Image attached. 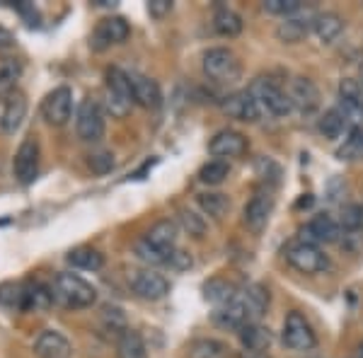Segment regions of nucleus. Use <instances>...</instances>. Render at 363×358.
<instances>
[{"label":"nucleus","instance_id":"obj_1","mask_svg":"<svg viewBox=\"0 0 363 358\" xmlns=\"http://www.w3.org/2000/svg\"><path fill=\"white\" fill-rule=\"evenodd\" d=\"M51 296H54V303H61L63 308H70V310L92 308L97 301L95 286L87 284L83 276L70 274V272L56 274L54 286H51Z\"/></svg>","mask_w":363,"mask_h":358},{"label":"nucleus","instance_id":"obj_2","mask_svg":"<svg viewBox=\"0 0 363 358\" xmlns=\"http://www.w3.org/2000/svg\"><path fill=\"white\" fill-rule=\"evenodd\" d=\"M104 107L114 119H124L133 107L131 83H128V73L121 68L107 70V83H104Z\"/></svg>","mask_w":363,"mask_h":358},{"label":"nucleus","instance_id":"obj_3","mask_svg":"<svg viewBox=\"0 0 363 358\" xmlns=\"http://www.w3.org/2000/svg\"><path fill=\"white\" fill-rule=\"evenodd\" d=\"M247 92L255 97V102L259 104L262 114H272V116H286L291 114V99L289 92L281 90L272 78H255L252 85L247 87Z\"/></svg>","mask_w":363,"mask_h":358},{"label":"nucleus","instance_id":"obj_4","mask_svg":"<svg viewBox=\"0 0 363 358\" xmlns=\"http://www.w3.org/2000/svg\"><path fill=\"white\" fill-rule=\"evenodd\" d=\"M203 73L208 80L220 85H230L240 78V61L225 46H213L203 54Z\"/></svg>","mask_w":363,"mask_h":358},{"label":"nucleus","instance_id":"obj_5","mask_svg":"<svg viewBox=\"0 0 363 358\" xmlns=\"http://www.w3.org/2000/svg\"><path fill=\"white\" fill-rule=\"evenodd\" d=\"M284 259L301 274H322L330 269V259L322 254L320 247L308 245L303 240H294L284 247Z\"/></svg>","mask_w":363,"mask_h":358},{"label":"nucleus","instance_id":"obj_6","mask_svg":"<svg viewBox=\"0 0 363 358\" xmlns=\"http://www.w3.org/2000/svg\"><path fill=\"white\" fill-rule=\"evenodd\" d=\"M75 131L85 143H97L104 136V109L97 99H83L75 111Z\"/></svg>","mask_w":363,"mask_h":358},{"label":"nucleus","instance_id":"obj_7","mask_svg":"<svg viewBox=\"0 0 363 358\" xmlns=\"http://www.w3.org/2000/svg\"><path fill=\"white\" fill-rule=\"evenodd\" d=\"M233 305L240 310V315L245 317L247 325H257L262 317L267 315V308H269V293L257 284H247L242 289H238V296Z\"/></svg>","mask_w":363,"mask_h":358},{"label":"nucleus","instance_id":"obj_8","mask_svg":"<svg viewBox=\"0 0 363 358\" xmlns=\"http://www.w3.org/2000/svg\"><path fill=\"white\" fill-rule=\"evenodd\" d=\"M42 114L49 126H66L73 114V90L66 85L51 90L42 102Z\"/></svg>","mask_w":363,"mask_h":358},{"label":"nucleus","instance_id":"obj_9","mask_svg":"<svg viewBox=\"0 0 363 358\" xmlns=\"http://www.w3.org/2000/svg\"><path fill=\"white\" fill-rule=\"evenodd\" d=\"M128 34H131V27H128L124 17H104L92 32L90 46L95 51H107L116 44H124Z\"/></svg>","mask_w":363,"mask_h":358},{"label":"nucleus","instance_id":"obj_10","mask_svg":"<svg viewBox=\"0 0 363 358\" xmlns=\"http://www.w3.org/2000/svg\"><path fill=\"white\" fill-rule=\"evenodd\" d=\"M133 293L143 301H162L169 293V281L162 274H157L155 269H140L128 276Z\"/></svg>","mask_w":363,"mask_h":358},{"label":"nucleus","instance_id":"obj_11","mask_svg":"<svg viewBox=\"0 0 363 358\" xmlns=\"http://www.w3.org/2000/svg\"><path fill=\"white\" fill-rule=\"evenodd\" d=\"M39 143L37 138H25L20 143V148L15 152V160H13V174L20 184H32L34 177L39 172Z\"/></svg>","mask_w":363,"mask_h":358},{"label":"nucleus","instance_id":"obj_12","mask_svg":"<svg viewBox=\"0 0 363 358\" xmlns=\"http://www.w3.org/2000/svg\"><path fill=\"white\" fill-rule=\"evenodd\" d=\"M284 344L294 351H310V349H315V344H318L313 327H310V322L301 313H289V317H286Z\"/></svg>","mask_w":363,"mask_h":358},{"label":"nucleus","instance_id":"obj_13","mask_svg":"<svg viewBox=\"0 0 363 358\" xmlns=\"http://www.w3.org/2000/svg\"><path fill=\"white\" fill-rule=\"evenodd\" d=\"M342 237V225L330 216H315L301 228V240L308 245H332Z\"/></svg>","mask_w":363,"mask_h":358},{"label":"nucleus","instance_id":"obj_14","mask_svg":"<svg viewBox=\"0 0 363 358\" xmlns=\"http://www.w3.org/2000/svg\"><path fill=\"white\" fill-rule=\"evenodd\" d=\"M25 116H27V97L20 90L0 97V131L5 136H13V133L20 131Z\"/></svg>","mask_w":363,"mask_h":358},{"label":"nucleus","instance_id":"obj_15","mask_svg":"<svg viewBox=\"0 0 363 358\" xmlns=\"http://www.w3.org/2000/svg\"><path fill=\"white\" fill-rule=\"evenodd\" d=\"M128 83H131L133 104H138V107H143V109H157V107H160L162 92H160V85H157L153 78L131 70V73H128Z\"/></svg>","mask_w":363,"mask_h":358},{"label":"nucleus","instance_id":"obj_16","mask_svg":"<svg viewBox=\"0 0 363 358\" xmlns=\"http://www.w3.org/2000/svg\"><path fill=\"white\" fill-rule=\"evenodd\" d=\"M272 208H274V198L269 191H257L255 196L247 201V206L242 211V223L250 228L252 233H262L272 216Z\"/></svg>","mask_w":363,"mask_h":358},{"label":"nucleus","instance_id":"obj_17","mask_svg":"<svg viewBox=\"0 0 363 358\" xmlns=\"http://www.w3.org/2000/svg\"><path fill=\"white\" fill-rule=\"evenodd\" d=\"M315 17L318 15H315L313 10H298L296 15L286 17V20L277 27V37L284 44H298L310 29L315 27Z\"/></svg>","mask_w":363,"mask_h":358},{"label":"nucleus","instance_id":"obj_18","mask_svg":"<svg viewBox=\"0 0 363 358\" xmlns=\"http://www.w3.org/2000/svg\"><path fill=\"white\" fill-rule=\"evenodd\" d=\"M245 150H247V138H245L242 133H238V131H230V128L218 131L208 143V152L213 157H218V160L240 157V155H245Z\"/></svg>","mask_w":363,"mask_h":358},{"label":"nucleus","instance_id":"obj_19","mask_svg":"<svg viewBox=\"0 0 363 358\" xmlns=\"http://www.w3.org/2000/svg\"><path fill=\"white\" fill-rule=\"evenodd\" d=\"M291 107H296L303 114H310L320 107V90L310 78H294L289 85Z\"/></svg>","mask_w":363,"mask_h":358},{"label":"nucleus","instance_id":"obj_20","mask_svg":"<svg viewBox=\"0 0 363 358\" xmlns=\"http://www.w3.org/2000/svg\"><path fill=\"white\" fill-rule=\"evenodd\" d=\"M223 111L230 119L245 121V124H255V121L262 119V109L259 104L255 102V97L250 95L247 90L245 92H235L223 102Z\"/></svg>","mask_w":363,"mask_h":358},{"label":"nucleus","instance_id":"obj_21","mask_svg":"<svg viewBox=\"0 0 363 358\" xmlns=\"http://www.w3.org/2000/svg\"><path fill=\"white\" fill-rule=\"evenodd\" d=\"M70 354H73V346L56 330H44L34 339V356L37 358H70Z\"/></svg>","mask_w":363,"mask_h":358},{"label":"nucleus","instance_id":"obj_22","mask_svg":"<svg viewBox=\"0 0 363 358\" xmlns=\"http://www.w3.org/2000/svg\"><path fill=\"white\" fill-rule=\"evenodd\" d=\"M177 235H179V228L174 220H157L153 228L148 230V235H145V240H148L150 245H153L155 250L160 252H174V245H177Z\"/></svg>","mask_w":363,"mask_h":358},{"label":"nucleus","instance_id":"obj_23","mask_svg":"<svg viewBox=\"0 0 363 358\" xmlns=\"http://www.w3.org/2000/svg\"><path fill=\"white\" fill-rule=\"evenodd\" d=\"M51 303H54V296H51V289H46L44 284L22 286L20 310H27V313H44V310L51 308Z\"/></svg>","mask_w":363,"mask_h":358},{"label":"nucleus","instance_id":"obj_24","mask_svg":"<svg viewBox=\"0 0 363 358\" xmlns=\"http://www.w3.org/2000/svg\"><path fill=\"white\" fill-rule=\"evenodd\" d=\"M313 32L318 34V39L322 44H332V42H337L339 34L344 32V20L337 13H322L315 17Z\"/></svg>","mask_w":363,"mask_h":358},{"label":"nucleus","instance_id":"obj_25","mask_svg":"<svg viewBox=\"0 0 363 358\" xmlns=\"http://www.w3.org/2000/svg\"><path fill=\"white\" fill-rule=\"evenodd\" d=\"M238 334H240V342H242L245 351H259V354H264L269 349V344H272V334H269L267 327H262L259 322H257V325H245Z\"/></svg>","mask_w":363,"mask_h":358},{"label":"nucleus","instance_id":"obj_26","mask_svg":"<svg viewBox=\"0 0 363 358\" xmlns=\"http://www.w3.org/2000/svg\"><path fill=\"white\" fill-rule=\"evenodd\" d=\"M213 29L220 37H238V34L242 32V17H240L235 10L225 8V5H218L213 13Z\"/></svg>","mask_w":363,"mask_h":358},{"label":"nucleus","instance_id":"obj_27","mask_svg":"<svg viewBox=\"0 0 363 358\" xmlns=\"http://www.w3.org/2000/svg\"><path fill=\"white\" fill-rule=\"evenodd\" d=\"M116 358H148V349L138 332L126 330L116 339Z\"/></svg>","mask_w":363,"mask_h":358},{"label":"nucleus","instance_id":"obj_28","mask_svg":"<svg viewBox=\"0 0 363 358\" xmlns=\"http://www.w3.org/2000/svg\"><path fill=\"white\" fill-rule=\"evenodd\" d=\"M203 293H206V301H211L216 308H225L235 301L238 296V286H233L230 281L225 279H213L203 286Z\"/></svg>","mask_w":363,"mask_h":358},{"label":"nucleus","instance_id":"obj_29","mask_svg":"<svg viewBox=\"0 0 363 358\" xmlns=\"http://www.w3.org/2000/svg\"><path fill=\"white\" fill-rule=\"evenodd\" d=\"M320 133L325 138H330V140H337V138H342L344 133L351 131V126H349V121L342 116V111H339L337 107H332V109H327L325 114H322V119H320Z\"/></svg>","mask_w":363,"mask_h":358},{"label":"nucleus","instance_id":"obj_30","mask_svg":"<svg viewBox=\"0 0 363 358\" xmlns=\"http://www.w3.org/2000/svg\"><path fill=\"white\" fill-rule=\"evenodd\" d=\"M68 264L75 269H83V272H99L104 264V257L92 247H78L68 254Z\"/></svg>","mask_w":363,"mask_h":358},{"label":"nucleus","instance_id":"obj_31","mask_svg":"<svg viewBox=\"0 0 363 358\" xmlns=\"http://www.w3.org/2000/svg\"><path fill=\"white\" fill-rule=\"evenodd\" d=\"M22 78V63L17 58H5L0 63V97L15 92L17 80Z\"/></svg>","mask_w":363,"mask_h":358},{"label":"nucleus","instance_id":"obj_32","mask_svg":"<svg viewBox=\"0 0 363 358\" xmlns=\"http://www.w3.org/2000/svg\"><path fill=\"white\" fill-rule=\"evenodd\" d=\"M228 174H230V165L225 160H211L199 169V181L206 186H218L228 179Z\"/></svg>","mask_w":363,"mask_h":358},{"label":"nucleus","instance_id":"obj_33","mask_svg":"<svg viewBox=\"0 0 363 358\" xmlns=\"http://www.w3.org/2000/svg\"><path fill=\"white\" fill-rule=\"evenodd\" d=\"M196 201L203 213H208L211 218H223L228 208H230V198L225 194H199Z\"/></svg>","mask_w":363,"mask_h":358},{"label":"nucleus","instance_id":"obj_34","mask_svg":"<svg viewBox=\"0 0 363 358\" xmlns=\"http://www.w3.org/2000/svg\"><path fill=\"white\" fill-rule=\"evenodd\" d=\"M337 155L339 160H349V162L363 160V128H351Z\"/></svg>","mask_w":363,"mask_h":358},{"label":"nucleus","instance_id":"obj_35","mask_svg":"<svg viewBox=\"0 0 363 358\" xmlns=\"http://www.w3.org/2000/svg\"><path fill=\"white\" fill-rule=\"evenodd\" d=\"M133 252H136V257L143 264H148V269L150 267H160V264H167L169 262V254H172V252H160V250H155L153 245L148 242V240H138L136 245H133Z\"/></svg>","mask_w":363,"mask_h":358},{"label":"nucleus","instance_id":"obj_36","mask_svg":"<svg viewBox=\"0 0 363 358\" xmlns=\"http://www.w3.org/2000/svg\"><path fill=\"white\" fill-rule=\"evenodd\" d=\"M225 344L218 339H196L189 346V358H223Z\"/></svg>","mask_w":363,"mask_h":358},{"label":"nucleus","instance_id":"obj_37","mask_svg":"<svg viewBox=\"0 0 363 358\" xmlns=\"http://www.w3.org/2000/svg\"><path fill=\"white\" fill-rule=\"evenodd\" d=\"M102 322L109 332L114 334H124L128 330V322H126V313L119 308V305H104L102 308Z\"/></svg>","mask_w":363,"mask_h":358},{"label":"nucleus","instance_id":"obj_38","mask_svg":"<svg viewBox=\"0 0 363 358\" xmlns=\"http://www.w3.org/2000/svg\"><path fill=\"white\" fill-rule=\"evenodd\" d=\"M87 167L95 174H107L114 169V155L109 150H95L87 155Z\"/></svg>","mask_w":363,"mask_h":358},{"label":"nucleus","instance_id":"obj_39","mask_svg":"<svg viewBox=\"0 0 363 358\" xmlns=\"http://www.w3.org/2000/svg\"><path fill=\"white\" fill-rule=\"evenodd\" d=\"M264 10L269 15H279V17H291L298 10H303L301 0H264Z\"/></svg>","mask_w":363,"mask_h":358},{"label":"nucleus","instance_id":"obj_40","mask_svg":"<svg viewBox=\"0 0 363 358\" xmlns=\"http://www.w3.org/2000/svg\"><path fill=\"white\" fill-rule=\"evenodd\" d=\"M179 220L182 225H184V230H189V235H194V237H201L203 233H206V223H203L201 216H196L194 211H179Z\"/></svg>","mask_w":363,"mask_h":358},{"label":"nucleus","instance_id":"obj_41","mask_svg":"<svg viewBox=\"0 0 363 358\" xmlns=\"http://www.w3.org/2000/svg\"><path fill=\"white\" fill-rule=\"evenodd\" d=\"M22 303V286L20 284H0V305H8V308H20Z\"/></svg>","mask_w":363,"mask_h":358},{"label":"nucleus","instance_id":"obj_42","mask_svg":"<svg viewBox=\"0 0 363 358\" xmlns=\"http://www.w3.org/2000/svg\"><path fill=\"white\" fill-rule=\"evenodd\" d=\"M342 225H344V230H349V233H356L359 228H363V208L361 206H344L342 208Z\"/></svg>","mask_w":363,"mask_h":358},{"label":"nucleus","instance_id":"obj_43","mask_svg":"<svg viewBox=\"0 0 363 358\" xmlns=\"http://www.w3.org/2000/svg\"><path fill=\"white\" fill-rule=\"evenodd\" d=\"M169 10H172V3H169V0H150L148 3V13H150V17H155V20H162Z\"/></svg>","mask_w":363,"mask_h":358},{"label":"nucleus","instance_id":"obj_44","mask_svg":"<svg viewBox=\"0 0 363 358\" xmlns=\"http://www.w3.org/2000/svg\"><path fill=\"white\" fill-rule=\"evenodd\" d=\"M167 267H172V269H177V272H182V269L191 267V259H189V254H184V252L174 250L172 254H169V262H167Z\"/></svg>","mask_w":363,"mask_h":358},{"label":"nucleus","instance_id":"obj_45","mask_svg":"<svg viewBox=\"0 0 363 358\" xmlns=\"http://www.w3.org/2000/svg\"><path fill=\"white\" fill-rule=\"evenodd\" d=\"M15 46V37H13V32L10 29H5L3 25H0V51H8V49H13Z\"/></svg>","mask_w":363,"mask_h":358},{"label":"nucleus","instance_id":"obj_46","mask_svg":"<svg viewBox=\"0 0 363 358\" xmlns=\"http://www.w3.org/2000/svg\"><path fill=\"white\" fill-rule=\"evenodd\" d=\"M240 358H269L267 354H259V351H242Z\"/></svg>","mask_w":363,"mask_h":358},{"label":"nucleus","instance_id":"obj_47","mask_svg":"<svg viewBox=\"0 0 363 358\" xmlns=\"http://www.w3.org/2000/svg\"><path fill=\"white\" fill-rule=\"evenodd\" d=\"M359 358H363V344L359 346Z\"/></svg>","mask_w":363,"mask_h":358},{"label":"nucleus","instance_id":"obj_48","mask_svg":"<svg viewBox=\"0 0 363 358\" xmlns=\"http://www.w3.org/2000/svg\"><path fill=\"white\" fill-rule=\"evenodd\" d=\"M361 87H363V85H361Z\"/></svg>","mask_w":363,"mask_h":358}]
</instances>
